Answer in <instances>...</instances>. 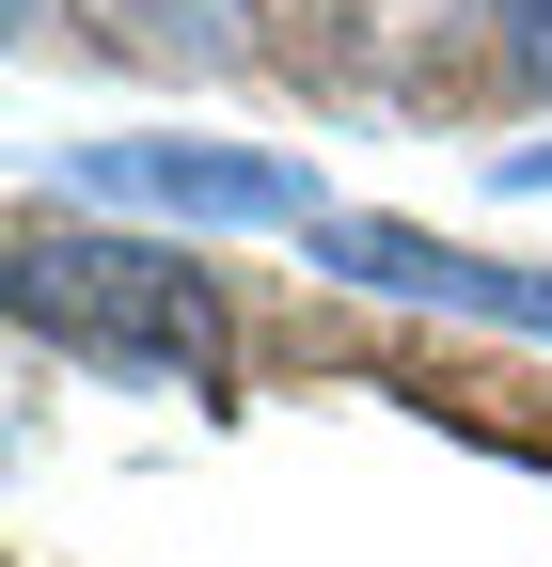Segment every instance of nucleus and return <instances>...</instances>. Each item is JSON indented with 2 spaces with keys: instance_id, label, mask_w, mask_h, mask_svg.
<instances>
[{
  "instance_id": "obj_1",
  "label": "nucleus",
  "mask_w": 552,
  "mask_h": 567,
  "mask_svg": "<svg viewBox=\"0 0 552 567\" xmlns=\"http://www.w3.org/2000/svg\"><path fill=\"white\" fill-rule=\"evenodd\" d=\"M17 331H48L63 363L95 379H143V394H222L237 331H222V284L159 237H17Z\"/></svg>"
},
{
  "instance_id": "obj_2",
  "label": "nucleus",
  "mask_w": 552,
  "mask_h": 567,
  "mask_svg": "<svg viewBox=\"0 0 552 567\" xmlns=\"http://www.w3.org/2000/svg\"><path fill=\"white\" fill-rule=\"evenodd\" d=\"M331 284H364V300H427V316H490V331H536L552 347V268H505L473 237H427V221H379V205H331L300 237Z\"/></svg>"
},
{
  "instance_id": "obj_3",
  "label": "nucleus",
  "mask_w": 552,
  "mask_h": 567,
  "mask_svg": "<svg viewBox=\"0 0 552 567\" xmlns=\"http://www.w3.org/2000/svg\"><path fill=\"white\" fill-rule=\"evenodd\" d=\"M63 174L80 189H111V205H159V221H331L316 205V174L300 158H253V142H63Z\"/></svg>"
},
{
  "instance_id": "obj_4",
  "label": "nucleus",
  "mask_w": 552,
  "mask_h": 567,
  "mask_svg": "<svg viewBox=\"0 0 552 567\" xmlns=\"http://www.w3.org/2000/svg\"><path fill=\"white\" fill-rule=\"evenodd\" d=\"M126 48H159V63H253V17L237 0H126Z\"/></svg>"
},
{
  "instance_id": "obj_5",
  "label": "nucleus",
  "mask_w": 552,
  "mask_h": 567,
  "mask_svg": "<svg viewBox=\"0 0 552 567\" xmlns=\"http://www.w3.org/2000/svg\"><path fill=\"white\" fill-rule=\"evenodd\" d=\"M490 32H505L521 80H552V0H490Z\"/></svg>"
},
{
  "instance_id": "obj_6",
  "label": "nucleus",
  "mask_w": 552,
  "mask_h": 567,
  "mask_svg": "<svg viewBox=\"0 0 552 567\" xmlns=\"http://www.w3.org/2000/svg\"><path fill=\"white\" fill-rule=\"evenodd\" d=\"M490 189H552V142H505V158H490Z\"/></svg>"
}]
</instances>
